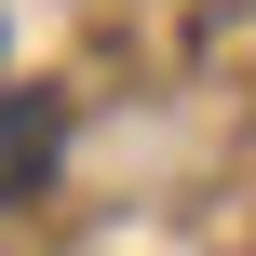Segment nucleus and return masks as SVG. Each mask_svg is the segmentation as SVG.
Segmentation results:
<instances>
[{"mask_svg":"<svg viewBox=\"0 0 256 256\" xmlns=\"http://www.w3.org/2000/svg\"><path fill=\"white\" fill-rule=\"evenodd\" d=\"M40 135H54V122H40V94H0V189L40 162Z\"/></svg>","mask_w":256,"mask_h":256,"instance_id":"obj_1","label":"nucleus"}]
</instances>
